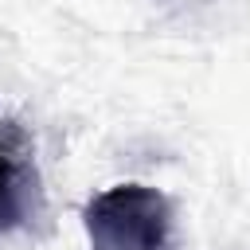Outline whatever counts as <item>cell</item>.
<instances>
[{
    "instance_id": "1",
    "label": "cell",
    "mask_w": 250,
    "mask_h": 250,
    "mask_svg": "<svg viewBox=\"0 0 250 250\" xmlns=\"http://www.w3.org/2000/svg\"><path fill=\"white\" fill-rule=\"evenodd\" d=\"M82 230L90 250H180L176 207L160 188L113 184L86 199Z\"/></svg>"
},
{
    "instance_id": "2",
    "label": "cell",
    "mask_w": 250,
    "mask_h": 250,
    "mask_svg": "<svg viewBox=\"0 0 250 250\" xmlns=\"http://www.w3.org/2000/svg\"><path fill=\"white\" fill-rule=\"evenodd\" d=\"M43 215V188L35 152L23 129L0 121V234L23 230Z\"/></svg>"
}]
</instances>
